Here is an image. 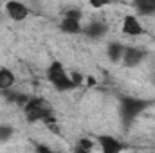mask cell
<instances>
[{
    "instance_id": "obj_1",
    "label": "cell",
    "mask_w": 155,
    "mask_h": 153,
    "mask_svg": "<svg viewBox=\"0 0 155 153\" xmlns=\"http://www.w3.org/2000/svg\"><path fill=\"white\" fill-rule=\"evenodd\" d=\"M148 108V101L137 99V97H121V119L124 126H130L137 115Z\"/></svg>"
},
{
    "instance_id": "obj_2",
    "label": "cell",
    "mask_w": 155,
    "mask_h": 153,
    "mask_svg": "<svg viewBox=\"0 0 155 153\" xmlns=\"http://www.w3.org/2000/svg\"><path fill=\"white\" fill-rule=\"evenodd\" d=\"M47 79L52 83V86L56 88V90H60V92H63V90H72L74 88V85H72V81H71V76L65 72V69H63V65L60 63V61H52L51 65H49V69H47Z\"/></svg>"
},
{
    "instance_id": "obj_3",
    "label": "cell",
    "mask_w": 155,
    "mask_h": 153,
    "mask_svg": "<svg viewBox=\"0 0 155 153\" xmlns=\"http://www.w3.org/2000/svg\"><path fill=\"white\" fill-rule=\"evenodd\" d=\"M25 115H27L29 122H35V121H43V122L54 121V117H51V112L45 108L43 99H38V97H33V99L27 101V105H25Z\"/></svg>"
},
{
    "instance_id": "obj_4",
    "label": "cell",
    "mask_w": 155,
    "mask_h": 153,
    "mask_svg": "<svg viewBox=\"0 0 155 153\" xmlns=\"http://www.w3.org/2000/svg\"><path fill=\"white\" fill-rule=\"evenodd\" d=\"M5 13H7V16H9L11 20H15V22H22V20L27 18L29 9H27L25 4L16 2V0H11V2H5Z\"/></svg>"
},
{
    "instance_id": "obj_5",
    "label": "cell",
    "mask_w": 155,
    "mask_h": 153,
    "mask_svg": "<svg viewBox=\"0 0 155 153\" xmlns=\"http://www.w3.org/2000/svg\"><path fill=\"white\" fill-rule=\"evenodd\" d=\"M97 144L103 153H121L123 151V142L117 141L112 135H99L97 137Z\"/></svg>"
},
{
    "instance_id": "obj_6",
    "label": "cell",
    "mask_w": 155,
    "mask_h": 153,
    "mask_svg": "<svg viewBox=\"0 0 155 153\" xmlns=\"http://www.w3.org/2000/svg\"><path fill=\"white\" fill-rule=\"evenodd\" d=\"M146 52L143 49H137V47H126L124 49V54H123V63L126 67H137L143 60H144Z\"/></svg>"
},
{
    "instance_id": "obj_7",
    "label": "cell",
    "mask_w": 155,
    "mask_h": 153,
    "mask_svg": "<svg viewBox=\"0 0 155 153\" xmlns=\"http://www.w3.org/2000/svg\"><path fill=\"white\" fill-rule=\"evenodd\" d=\"M143 25H141V22H139V18L135 16V15H126L124 18H123V33L124 34H128V36H139V34H143Z\"/></svg>"
},
{
    "instance_id": "obj_8",
    "label": "cell",
    "mask_w": 155,
    "mask_h": 153,
    "mask_svg": "<svg viewBox=\"0 0 155 153\" xmlns=\"http://www.w3.org/2000/svg\"><path fill=\"white\" fill-rule=\"evenodd\" d=\"M124 45L123 43H119V41H112V43H108L107 45V54H108V58H110V61H121L123 60V54H124Z\"/></svg>"
},
{
    "instance_id": "obj_9",
    "label": "cell",
    "mask_w": 155,
    "mask_h": 153,
    "mask_svg": "<svg viewBox=\"0 0 155 153\" xmlns=\"http://www.w3.org/2000/svg\"><path fill=\"white\" fill-rule=\"evenodd\" d=\"M105 33H107V25L103 22H92L90 25L85 27V34L90 38H101Z\"/></svg>"
},
{
    "instance_id": "obj_10",
    "label": "cell",
    "mask_w": 155,
    "mask_h": 153,
    "mask_svg": "<svg viewBox=\"0 0 155 153\" xmlns=\"http://www.w3.org/2000/svg\"><path fill=\"white\" fill-rule=\"evenodd\" d=\"M60 29H61L63 33H69V34H78V33L83 31L79 20H71V18H63L61 24H60Z\"/></svg>"
},
{
    "instance_id": "obj_11",
    "label": "cell",
    "mask_w": 155,
    "mask_h": 153,
    "mask_svg": "<svg viewBox=\"0 0 155 153\" xmlns=\"http://www.w3.org/2000/svg\"><path fill=\"white\" fill-rule=\"evenodd\" d=\"M135 9L139 15H153L155 13V0H135Z\"/></svg>"
},
{
    "instance_id": "obj_12",
    "label": "cell",
    "mask_w": 155,
    "mask_h": 153,
    "mask_svg": "<svg viewBox=\"0 0 155 153\" xmlns=\"http://www.w3.org/2000/svg\"><path fill=\"white\" fill-rule=\"evenodd\" d=\"M15 83V74L9 69H0V90H9Z\"/></svg>"
},
{
    "instance_id": "obj_13",
    "label": "cell",
    "mask_w": 155,
    "mask_h": 153,
    "mask_svg": "<svg viewBox=\"0 0 155 153\" xmlns=\"http://www.w3.org/2000/svg\"><path fill=\"white\" fill-rule=\"evenodd\" d=\"M11 137H13V128L7 124H2L0 126V142H7Z\"/></svg>"
},
{
    "instance_id": "obj_14",
    "label": "cell",
    "mask_w": 155,
    "mask_h": 153,
    "mask_svg": "<svg viewBox=\"0 0 155 153\" xmlns=\"http://www.w3.org/2000/svg\"><path fill=\"white\" fill-rule=\"evenodd\" d=\"M76 146H79V148H83L85 151H92V148H94V142L90 141V139H87V137H83V139H79L78 141Z\"/></svg>"
},
{
    "instance_id": "obj_15",
    "label": "cell",
    "mask_w": 155,
    "mask_h": 153,
    "mask_svg": "<svg viewBox=\"0 0 155 153\" xmlns=\"http://www.w3.org/2000/svg\"><path fill=\"white\" fill-rule=\"evenodd\" d=\"M63 18H71V20H79L81 18V11L79 9H67Z\"/></svg>"
},
{
    "instance_id": "obj_16",
    "label": "cell",
    "mask_w": 155,
    "mask_h": 153,
    "mask_svg": "<svg viewBox=\"0 0 155 153\" xmlns=\"http://www.w3.org/2000/svg\"><path fill=\"white\" fill-rule=\"evenodd\" d=\"M71 81H72V85H74V88H76V86H79V85L83 83V76H81L79 72H74V74L71 76Z\"/></svg>"
},
{
    "instance_id": "obj_17",
    "label": "cell",
    "mask_w": 155,
    "mask_h": 153,
    "mask_svg": "<svg viewBox=\"0 0 155 153\" xmlns=\"http://www.w3.org/2000/svg\"><path fill=\"white\" fill-rule=\"evenodd\" d=\"M36 153H56V151H52V150L47 148V146H38V148H36Z\"/></svg>"
},
{
    "instance_id": "obj_18",
    "label": "cell",
    "mask_w": 155,
    "mask_h": 153,
    "mask_svg": "<svg viewBox=\"0 0 155 153\" xmlns=\"http://www.w3.org/2000/svg\"><path fill=\"white\" fill-rule=\"evenodd\" d=\"M85 81H87V85H88V86H94V85H96V79H94L92 76H88Z\"/></svg>"
},
{
    "instance_id": "obj_19",
    "label": "cell",
    "mask_w": 155,
    "mask_h": 153,
    "mask_svg": "<svg viewBox=\"0 0 155 153\" xmlns=\"http://www.w3.org/2000/svg\"><path fill=\"white\" fill-rule=\"evenodd\" d=\"M74 153H90V151H85L83 148H79V146H76V148H74Z\"/></svg>"
}]
</instances>
